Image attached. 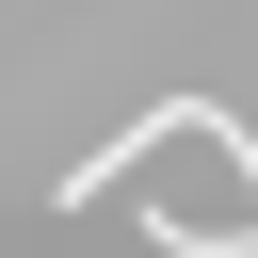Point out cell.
Returning <instances> with one entry per match:
<instances>
[{
  "instance_id": "1",
  "label": "cell",
  "mask_w": 258,
  "mask_h": 258,
  "mask_svg": "<svg viewBox=\"0 0 258 258\" xmlns=\"http://www.w3.org/2000/svg\"><path fill=\"white\" fill-rule=\"evenodd\" d=\"M161 258H258V226H210V210H129Z\"/></svg>"
}]
</instances>
